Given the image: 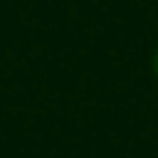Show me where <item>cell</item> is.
Returning <instances> with one entry per match:
<instances>
[{
	"instance_id": "6da1fadb",
	"label": "cell",
	"mask_w": 158,
	"mask_h": 158,
	"mask_svg": "<svg viewBox=\"0 0 158 158\" xmlns=\"http://www.w3.org/2000/svg\"><path fill=\"white\" fill-rule=\"evenodd\" d=\"M153 69H156V75H158V50H156V56H153Z\"/></svg>"
}]
</instances>
